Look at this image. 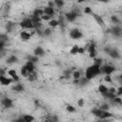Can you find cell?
Masks as SVG:
<instances>
[{
	"mask_svg": "<svg viewBox=\"0 0 122 122\" xmlns=\"http://www.w3.org/2000/svg\"><path fill=\"white\" fill-rule=\"evenodd\" d=\"M99 74H101L100 67H99V66H96V65H94V64H92V65L89 66V67L86 69L84 77L87 78L89 81H91L92 79L95 78V77H96L97 75H99Z\"/></svg>",
	"mask_w": 122,
	"mask_h": 122,
	"instance_id": "6da1fadb",
	"label": "cell"
},
{
	"mask_svg": "<svg viewBox=\"0 0 122 122\" xmlns=\"http://www.w3.org/2000/svg\"><path fill=\"white\" fill-rule=\"evenodd\" d=\"M116 71V68L113 65L111 64H106V65H102L100 67V71L101 73L105 74V75H111L112 72H114Z\"/></svg>",
	"mask_w": 122,
	"mask_h": 122,
	"instance_id": "7a4b0ae2",
	"label": "cell"
},
{
	"mask_svg": "<svg viewBox=\"0 0 122 122\" xmlns=\"http://www.w3.org/2000/svg\"><path fill=\"white\" fill-rule=\"evenodd\" d=\"M85 50L88 51L89 52V57L94 59L97 55V51H96V45L94 42H91L90 44L87 45V47L85 48Z\"/></svg>",
	"mask_w": 122,
	"mask_h": 122,
	"instance_id": "3957f363",
	"label": "cell"
},
{
	"mask_svg": "<svg viewBox=\"0 0 122 122\" xmlns=\"http://www.w3.org/2000/svg\"><path fill=\"white\" fill-rule=\"evenodd\" d=\"M19 26L21 29L23 30H30V29H33V25L31 23V20L30 17H26L24 19H22L19 23Z\"/></svg>",
	"mask_w": 122,
	"mask_h": 122,
	"instance_id": "277c9868",
	"label": "cell"
},
{
	"mask_svg": "<svg viewBox=\"0 0 122 122\" xmlns=\"http://www.w3.org/2000/svg\"><path fill=\"white\" fill-rule=\"evenodd\" d=\"M69 35H70L71 39H72V40H79V39H81L83 37L82 31L77 28L71 30L70 32H69Z\"/></svg>",
	"mask_w": 122,
	"mask_h": 122,
	"instance_id": "5b68a950",
	"label": "cell"
},
{
	"mask_svg": "<svg viewBox=\"0 0 122 122\" xmlns=\"http://www.w3.org/2000/svg\"><path fill=\"white\" fill-rule=\"evenodd\" d=\"M107 32L112 34L115 37H120L121 34H122V29H121L120 26H113V27L108 29L107 30Z\"/></svg>",
	"mask_w": 122,
	"mask_h": 122,
	"instance_id": "8992f818",
	"label": "cell"
},
{
	"mask_svg": "<svg viewBox=\"0 0 122 122\" xmlns=\"http://www.w3.org/2000/svg\"><path fill=\"white\" fill-rule=\"evenodd\" d=\"M0 102H1V105H2L5 109H10V108L13 107V101H12V99L10 98V97L5 96V97L1 98V101H0Z\"/></svg>",
	"mask_w": 122,
	"mask_h": 122,
	"instance_id": "52a82bcc",
	"label": "cell"
},
{
	"mask_svg": "<svg viewBox=\"0 0 122 122\" xmlns=\"http://www.w3.org/2000/svg\"><path fill=\"white\" fill-rule=\"evenodd\" d=\"M108 55H109L111 58L114 59V60H116V59H120V58H121V54H120L119 51H118L116 48H112L111 51H109Z\"/></svg>",
	"mask_w": 122,
	"mask_h": 122,
	"instance_id": "ba28073f",
	"label": "cell"
},
{
	"mask_svg": "<svg viewBox=\"0 0 122 122\" xmlns=\"http://www.w3.org/2000/svg\"><path fill=\"white\" fill-rule=\"evenodd\" d=\"M64 17H65V20L68 21V22H74L78 16H77L74 12H72V11L71 10V11H69V12H66V13L64 14Z\"/></svg>",
	"mask_w": 122,
	"mask_h": 122,
	"instance_id": "9c48e42d",
	"label": "cell"
},
{
	"mask_svg": "<svg viewBox=\"0 0 122 122\" xmlns=\"http://www.w3.org/2000/svg\"><path fill=\"white\" fill-rule=\"evenodd\" d=\"M12 82H13V80L11 78H10V77H7L5 75H1L0 76V84L2 86H9Z\"/></svg>",
	"mask_w": 122,
	"mask_h": 122,
	"instance_id": "30bf717a",
	"label": "cell"
},
{
	"mask_svg": "<svg viewBox=\"0 0 122 122\" xmlns=\"http://www.w3.org/2000/svg\"><path fill=\"white\" fill-rule=\"evenodd\" d=\"M45 51H44V49L42 48V47H40V46H37L34 50H33V55H35V56H37V57H43L44 55H45Z\"/></svg>",
	"mask_w": 122,
	"mask_h": 122,
	"instance_id": "8fae6325",
	"label": "cell"
},
{
	"mask_svg": "<svg viewBox=\"0 0 122 122\" xmlns=\"http://www.w3.org/2000/svg\"><path fill=\"white\" fill-rule=\"evenodd\" d=\"M11 90H12L14 92H23L25 91V87H24L23 84H21V83L18 82L17 84L13 85V86L11 87Z\"/></svg>",
	"mask_w": 122,
	"mask_h": 122,
	"instance_id": "7c38bea8",
	"label": "cell"
},
{
	"mask_svg": "<svg viewBox=\"0 0 122 122\" xmlns=\"http://www.w3.org/2000/svg\"><path fill=\"white\" fill-rule=\"evenodd\" d=\"M92 15L93 16L94 20L96 21V23H97L100 27H102V28H104V27H105V21L103 20V18H102L100 15H98V14H96V13H94V12H93Z\"/></svg>",
	"mask_w": 122,
	"mask_h": 122,
	"instance_id": "4fadbf2b",
	"label": "cell"
},
{
	"mask_svg": "<svg viewBox=\"0 0 122 122\" xmlns=\"http://www.w3.org/2000/svg\"><path fill=\"white\" fill-rule=\"evenodd\" d=\"M8 74L10 76V78H11L13 81H15V82H19L20 77L18 76V74H17V72H16L15 70H9V71H8Z\"/></svg>",
	"mask_w": 122,
	"mask_h": 122,
	"instance_id": "5bb4252c",
	"label": "cell"
},
{
	"mask_svg": "<svg viewBox=\"0 0 122 122\" xmlns=\"http://www.w3.org/2000/svg\"><path fill=\"white\" fill-rule=\"evenodd\" d=\"M24 67L26 68V70L28 71V72H29L30 74V73H32V72H34L35 64H33V63L30 62V61H27V62H26V64L24 65Z\"/></svg>",
	"mask_w": 122,
	"mask_h": 122,
	"instance_id": "9a60e30c",
	"label": "cell"
},
{
	"mask_svg": "<svg viewBox=\"0 0 122 122\" xmlns=\"http://www.w3.org/2000/svg\"><path fill=\"white\" fill-rule=\"evenodd\" d=\"M112 116H113V113H112L111 112H109V111H102V112H101V114H100V116H99V119H101V120H106V119L111 118V117H112Z\"/></svg>",
	"mask_w": 122,
	"mask_h": 122,
	"instance_id": "2e32d148",
	"label": "cell"
},
{
	"mask_svg": "<svg viewBox=\"0 0 122 122\" xmlns=\"http://www.w3.org/2000/svg\"><path fill=\"white\" fill-rule=\"evenodd\" d=\"M19 62V59H18V57L16 56V55H10L8 58H7V60H6V63L8 64V65H11V64H15V63H18Z\"/></svg>",
	"mask_w": 122,
	"mask_h": 122,
	"instance_id": "e0dca14e",
	"label": "cell"
},
{
	"mask_svg": "<svg viewBox=\"0 0 122 122\" xmlns=\"http://www.w3.org/2000/svg\"><path fill=\"white\" fill-rule=\"evenodd\" d=\"M43 10H44V14H46V15H49V16H53L54 14H55V10L53 9V8H50V7H45L44 9H43Z\"/></svg>",
	"mask_w": 122,
	"mask_h": 122,
	"instance_id": "ac0fdd59",
	"label": "cell"
},
{
	"mask_svg": "<svg viewBox=\"0 0 122 122\" xmlns=\"http://www.w3.org/2000/svg\"><path fill=\"white\" fill-rule=\"evenodd\" d=\"M14 28H15V23H14V22H12V21H8V22H7V24H6V26H5L6 31H7L8 33L11 32V31L13 30V29H14Z\"/></svg>",
	"mask_w": 122,
	"mask_h": 122,
	"instance_id": "d6986e66",
	"label": "cell"
},
{
	"mask_svg": "<svg viewBox=\"0 0 122 122\" xmlns=\"http://www.w3.org/2000/svg\"><path fill=\"white\" fill-rule=\"evenodd\" d=\"M30 37H31V34H30V32L26 31V30H22V31L20 32V38H21V40H23V41H28V40L30 39Z\"/></svg>",
	"mask_w": 122,
	"mask_h": 122,
	"instance_id": "ffe728a7",
	"label": "cell"
},
{
	"mask_svg": "<svg viewBox=\"0 0 122 122\" xmlns=\"http://www.w3.org/2000/svg\"><path fill=\"white\" fill-rule=\"evenodd\" d=\"M65 17H64V15H59V17H58V19H57V22H58V26H60V28H61V30H63L64 31V29H65V27H66V23H65Z\"/></svg>",
	"mask_w": 122,
	"mask_h": 122,
	"instance_id": "44dd1931",
	"label": "cell"
},
{
	"mask_svg": "<svg viewBox=\"0 0 122 122\" xmlns=\"http://www.w3.org/2000/svg\"><path fill=\"white\" fill-rule=\"evenodd\" d=\"M108 91H109V88H108L107 86H105L104 84H100V85L98 86V92H99V93H100L102 96H104V95L108 92Z\"/></svg>",
	"mask_w": 122,
	"mask_h": 122,
	"instance_id": "7402d4cb",
	"label": "cell"
},
{
	"mask_svg": "<svg viewBox=\"0 0 122 122\" xmlns=\"http://www.w3.org/2000/svg\"><path fill=\"white\" fill-rule=\"evenodd\" d=\"M32 15L41 17L42 15H44V10H43V9H41V8H35V9L33 10V11H32Z\"/></svg>",
	"mask_w": 122,
	"mask_h": 122,
	"instance_id": "603a6c76",
	"label": "cell"
},
{
	"mask_svg": "<svg viewBox=\"0 0 122 122\" xmlns=\"http://www.w3.org/2000/svg\"><path fill=\"white\" fill-rule=\"evenodd\" d=\"M27 61H30V62L35 64V63H37L39 61V57H37V56H35L33 54H29V55H27Z\"/></svg>",
	"mask_w": 122,
	"mask_h": 122,
	"instance_id": "cb8c5ba5",
	"label": "cell"
},
{
	"mask_svg": "<svg viewBox=\"0 0 122 122\" xmlns=\"http://www.w3.org/2000/svg\"><path fill=\"white\" fill-rule=\"evenodd\" d=\"M21 116L23 117V119H24L25 122H33V121L35 120L34 116L31 115V114H23V115H21Z\"/></svg>",
	"mask_w": 122,
	"mask_h": 122,
	"instance_id": "d4e9b609",
	"label": "cell"
},
{
	"mask_svg": "<svg viewBox=\"0 0 122 122\" xmlns=\"http://www.w3.org/2000/svg\"><path fill=\"white\" fill-rule=\"evenodd\" d=\"M111 21H112V23L114 24V26H120L121 21H120V19L117 17V15H112V16H111Z\"/></svg>",
	"mask_w": 122,
	"mask_h": 122,
	"instance_id": "484cf974",
	"label": "cell"
},
{
	"mask_svg": "<svg viewBox=\"0 0 122 122\" xmlns=\"http://www.w3.org/2000/svg\"><path fill=\"white\" fill-rule=\"evenodd\" d=\"M101 112H102V111L98 108V107H95V108H92V113L95 116V117H98L99 118V116H100V114H101Z\"/></svg>",
	"mask_w": 122,
	"mask_h": 122,
	"instance_id": "4316f807",
	"label": "cell"
},
{
	"mask_svg": "<svg viewBox=\"0 0 122 122\" xmlns=\"http://www.w3.org/2000/svg\"><path fill=\"white\" fill-rule=\"evenodd\" d=\"M71 69H67V70H64V71H63V75H62V78L69 79V78L71 77Z\"/></svg>",
	"mask_w": 122,
	"mask_h": 122,
	"instance_id": "83f0119b",
	"label": "cell"
},
{
	"mask_svg": "<svg viewBox=\"0 0 122 122\" xmlns=\"http://www.w3.org/2000/svg\"><path fill=\"white\" fill-rule=\"evenodd\" d=\"M89 80L87 79V78H85L84 76L83 77H80V79H79V85L78 86H80V87H84V86H87L88 84H89Z\"/></svg>",
	"mask_w": 122,
	"mask_h": 122,
	"instance_id": "f1b7e54d",
	"label": "cell"
},
{
	"mask_svg": "<svg viewBox=\"0 0 122 122\" xmlns=\"http://www.w3.org/2000/svg\"><path fill=\"white\" fill-rule=\"evenodd\" d=\"M78 49H79V46H78V45H73V46L71 47V51H70V53H71V55L77 54V53H78Z\"/></svg>",
	"mask_w": 122,
	"mask_h": 122,
	"instance_id": "f546056e",
	"label": "cell"
},
{
	"mask_svg": "<svg viewBox=\"0 0 122 122\" xmlns=\"http://www.w3.org/2000/svg\"><path fill=\"white\" fill-rule=\"evenodd\" d=\"M20 73H21V75H22L23 77H26V78H28V76L30 75V73L28 72V71L26 70V68H25L24 66H22V67H21V70H20Z\"/></svg>",
	"mask_w": 122,
	"mask_h": 122,
	"instance_id": "4dcf8cb0",
	"label": "cell"
},
{
	"mask_svg": "<svg viewBox=\"0 0 122 122\" xmlns=\"http://www.w3.org/2000/svg\"><path fill=\"white\" fill-rule=\"evenodd\" d=\"M102 63H103V59L101 58V57H95L94 59H93V64L94 65H96V66H99V67H101L102 66Z\"/></svg>",
	"mask_w": 122,
	"mask_h": 122,
	"instance_id": "1f68e13d",
	"label": "cell"
},
{
	"mask_svg": "<svg viewBox=\"0 0 122 122\" xmlns=\"http://www.w3.org/2000/svg\"><path fill=\"white\" fill-rule=\"evenodd\" d=\"M53 3H54V6L57 8H62L65 5V2L63 0H54Z\"/></svg>",
	"mask_w": 122,
	"mask_h": 122,
	"instance_id": "d6a6232c",
	"label": "cell"
},
{
	"mask_svg": "<svg viewBox=\"0 0 122 122\" xmlns=\"http://www.w3.org/2000/svg\"><path fill=\"white\" fill-rule=\"evenodd\" d=\"M49 26L50 27H51V28H55V27H58V22H57V20L56 19H51L50 21H49Z\"/></svg>",
	"mask_w": 122,
	"mask_h": 122,
	"instance_id": "836d02e7",
	"label": "cell"
},
{
	"mask_svg": "<svg viewBox=\"0 0 122 122\" xmlns=\"http://www.w3.org/2000/svg\"><path fill=\"white\" fill-rule=\"evenodd\" d=\"M66 111H67L68 112H75L76 109H75L74 106H72V105H71V104H68V105L66 106Z\"/></svg>",
	"mask_w": 122,
	"mask_h": 122,
	"instance_id": "e575fe53",
	"label": "cell"
},
{
	"mask_svg": "<svg viewBox=\"0 0 122 122\" xmlns=\"http://www.w3.org/2000/svg\"><path fill=\"white\" fill-rule=\"evenodd\" d=\"M71 11H72V12H74L77 16H80V15H81V10H80V8H79V7H76V6L72 7Z\"/></svg>",
	"mask_w": 122,
	"mask_h": 122,
	"instance_id": "d590c367",
	"label": "cell"
},
{
	"mask_svg": "<svg viewBox=\"0 0 122 122\" xmlns=\"http://www.w3.org/2000/svg\"><path fill=\"white\" fill-rule=\"evenodd\" d=\"M98 108H99L101 111H109L111 107H110V104H109V103H103V104H102L100 107H98Z\"/></svg>",
	"mask_w": 122,
	"mask_h": 122,
	"instance_id": "8d00e7d4",
	"label": "cell"
},
{
	"mask_svg": "<svg viewBox=\"0 0 122 122\" xmlns=\"http://www.w3.org/2000/svg\"><path fill=\"white\" fill-rule=\"evenodd\" d=\"M8 40H9V36L7 33H0V41L7 43Z\"/></svg>",
	"mask_w": 122,
	"mask_h": 122,
	"instance_id": "74e56055",
	"label": "cell"
},
{
	"mask_svg": "<svg viewBox=\"0 0 122 122\" xmlns=\"http://www.w3.org/2000/svg\"><path fill=\"white\" fill-rule=\"evenodd\" d=\"M71 75H72L73 79H79L81 77V72L79 71H73Z\"/></svg>",
	"mask_w": 122,
	"mask_h": 122,
	"instance_id": "f35d334b",
	"label": "cell"
},
{
	"mask_svg": "<svg viewBox=\"0 0 122 122\" xmlns=\"http://www.w3.org/2000/svg\"><path fill=\"white\" fill-rule=\"evenodd\" d=\"M5 48H6V43H5V42L0 41V54H4Z\"/></svg>",
	"mask_w": 122,
	"mask_h": 122,
	"instance_id": "ab89813d",
	"label": "cell"
},
{
	"mask_svg": "<svg viewBox=\"0 0 122 122\" xmlns=\"http://www.w3.org/2000/svg\"><path fill=\"white\" fill-rule=\"evenodd\" d=\"M51 29H45L44 30H43V36H50L51 34Z\"/></svg>",
	"mask_w": 122,
	"mask_h": 122,
	"instance_id": "60d3db41",
	"label": "cell"
},
{
	"mask_svg": "<svg viewBox=\"0 0 122 122\" xmlns=\"http://www.w3.org/2000/svg\"><path fill=\"white\" fill-rule=\"evenodd\" d=\"M84 13H86V14H92L93 11H92V10L91 7H85V9H84Z\"/></svg>",
	"mask_w": 122,
	"mask_h": 122,
	"instance_id": "b9f144b4",
	"label": "cell"
},
{
	"mask_svg": "<svg viewBox=\"0 0 122 122\" xmlns=\"http://www.w3.org/2000/svg\"><path fill=\"white\" fill-rule=\"evenodd\" d=\"M35 78H36L35 72H32V73H30V74L28 76V80H29V81H33V80H35Z\"/></svg>",
	"mask_w": 122,
	"mask_h": 122,
	"instance_id": "7bdbcfd3",
	"label": "cell"
},
{
	"mask_svg": "<svg viewBox=\"0 0 122 122\" xmlns=\"http://www.w3.org/2000/svg\"><path fill=\"white\" fill-rule=\"evenodd\" d=\"M104 81L107 82V83H112V76H111V75H105V76H104Z\"/></svg>",
	"mask_w": 122,
	"mask_h": 122,
	"instance_id": "ee69618b",
	"label": "cell"
},
{
	"mask_svg": "<svg viewBox=\"0 0 122 122\" xmlns=\"http://www.w3.org/2000/svg\"><path fill=\"white\" fill-rule=\"evenodd\" d=\"M41 20H43V21H50L51 19H52L51 18V16H49V15H46V14H44V15H42L41 17Z\"/></svg>",
	"mask_w": 122,
	"mask_h": 122,
	"instance_id": "f6af8a7d",
	"label": "cell"
},
{
	"mask_svg": "<svg viewBox=\"0 0 122 122\" xmlns=\"http://www.w3.org/2000/svg\"><path fill=\"white\" fill-rule=\"evenodd\" d=\"M84 104H85V100H84L83 98H79L78 101H77V105H78V107H83Z\"/></svg>",
	"mask_w": 122,
	"mask_h": 122,
	"instance_id": "bcb514c9",
	"label": "cell"
},
{
	"mask_svg": "<svg viewBox=\"0 0 122 122\" xmlns=\"http://www.w3.org/2000/svg\"><path fill=\"white\" fill-rule=\"evenodd\" d=\"M50 120L52 121V122H58L59 121V118H58V116L56 114H53V115L51 116V119Z\"/></svg>",
	"mask_w": 122,
	"mask_h": 122,
	"instance_id": "7dc6e473",
	"label": "cell"
},
{
	"mask_svg": "<svg viewBox=\"0 0 122 122\" xmlns=\"http://www.w3.org/2000/svg\"><path fill=\"white\" fill-rule=\"evenodd\" d=\"M122 94V87H118V89H116V92H115V95L116 96H121Z\"/></svg>",
	"mask_w": 122,
	"mask_h": 122,
	"instance_id": "c3c4849f",
	"label": "cell"
},
{
	"mask_svg": "<svg viewBox=\"0 0 122 122\" xmlns=\"http://www.w3.org/2000/svg\"><path fill=\"white\" fill-rule=\"evenodd\" d=\"M111 49H112V47H110V46H105L104 48H103V51H104V52L105 53H109V51H111Z\"/></svg>",
	"mask_w": 122,
	"mask_h": 122,
	"instance_id": "681fc988",
	"label": "cell"
},
{
	"mask_svg": "<svg viewBox=\"0 0 122 122\" xmlns=\"http://www.w3.org/2000/svg\"><path fill=\"white\" fill-rule=\"evenodd\" d=\"M85 51H86L85 48H83V47H80V46H79V49H78V53H77V54H83Z\"/></svg>",
	"mask_w": 122,
	"mask_h": 122,
	"instance_id": "f907efd6",
	"label": "cell"
},
{
	"mask_svg": "<svg viewBox=\"0 0 122 122\" xmlns=\"http://www.w3.org/2000/svg\"><path fill=\"white\" fill-rule=\"evenodd\" d=\"M12 122H25V121H24V119H23L22 116H19V117H17L16 119H13Z\"/></svg>",
	"mask_w": 122,
	"mask_h": 122,
	"instance_id": "816d5d0a",
	"label": "cell"
},
{
	"mask_svg": "<svg viewBox=\"0 0 122 122\" xmlns=\"http://www.w3.org/2000/svg\"><path fill=\"white\" fill-rule=\"evenodd\" d=\"M109 92H112V93H115L116 92V89L114 87H112V88H109Z\"/></svg>",
	"mask_w": 122,
	"mask_h": 122,
	"instance_id": "f5cc1de1",
	"label": "cell"
},
{
	"mask_svg": "<svg viewBox=\"0 0 122 122\" xmlns=\"http://www.w3.org/2000/svg\"><path fill=\"white\" fill-rule=\"evenodd\" d=\"M48 7L54 9V3H53V1H49V2H48Z\"/></svg>",
	"mask_w": 122,
	"mask_h": 122,
	"instance_id": "db71d44e",
	"label": "cell"
},
{
	"mask_svg": "<svg viewBox=\"0 0 122 122\" xmlns=\"http://www.w3.org/2000/svg\"><path fill=\"white\" fill-rule=\"evenodd\" d=\"M5 74H6V71H5V69L0 68V76H1V75H5Z\"/></svg>",
	"mask_w": 122,
	"mask_h": 122,
	"instance_id": "11a10c76",
	"label": "cell"
},
{
	"mask_svg": "<svg viewBox=\"0 0 122 122\" xmlns=\"http://www.w3.org/2000/svg\"><path fill=\"white\" fill-rule=\"evenodd\" d=\"M36 33H37L39 36H43V30H41L40 29H39V30H36Z\"/></svg>",
	"mask_w": 122,
	"mask_h": 122,
	"instance_id": "9f6ffc18",
	"label": "cell"
},
{
	"mask_svg": "<svg viewBox=\"0 0 122 122\" xmlns=\"http://www.w3.org/2000/svg\"><path fill=\"white\" fill-rule=\"evenodd\" d=\"M34 105H35V107H39L40 106V101L38 99H34Z\"/></svg>",
	"mask_w": 122,
	"mask_h": 122,
	"instance_id": "6f0895ef",
	"label": "cell"
},
{
	"mask_svg": "<svg viewBox=\"0 0 122 122\" xmlns=\"http://www.w3.org/2000/svg\"><path fill=\"white\" fill-rule=\"evenodd\" d=\"M79 79H80V78H79ZM79 79H73L72 84H73V85H79Z\"/></svg>",
	"mask_w": 122,
	"mask_h": 122,
	"instance_id": "680465c9",
	"label": "cell"
},
{
	"mask_svg": "<svg viewBox=\"0 0 122 122\" xmlns=\"http://www.w3.org/2000/svg\"><path fill=\"white\" fill-rule=\"evenodd\" d=\"M55 64H56L57 66H61V62H60V60L56 59V60H55Z\"/></svg>",
	"mask_w": 122,
	"mask_h": 122,
	"instance_id": "91938a15",
	"label": "cell"
},
{
	"mask_svg": "<svg viewBox=\"0 0 122 122\" xmlns=\"http://www.w3.org/2000/svg\"><path fill=\"white\" fill-rule=\"evenodd\" d=\"M95 122H104V120H101V119H98V120H96Z\"/></svg>",
	"mask_w": 122,
	"mask_h": 122,
	"instance_id": "94428289",
	"label": "cell"
},
{
	"mask_svg": "<svg viewBox=\"0 0 122 122\" xmlns=\"http://www.w3.org/2000/svg\"><path fill=\"white\" fill-rule=\"evenodd\" d=\"M43 122H52V121H51L50 119H46L45 121H43Z\"/></svg>",
	"mask_w": 122,
	"mask_h": 122,
	"instance_id": "6125c7cd",
	"label": "cell"
},
{
	"mask_svg": "<svg viewBox=\"0 0 122 122\" xmlns=\"http://www.w3.org/2000/svg\"><path fill=\"white\" fill-rule=\"evenodd\" d=\"M1 96H2V93H1V92H0V97H1Z\"/></svg>",
	"mask_w": 122,
	"mask_h": 122,
	"instance_id": "be15d7a7",
	"label": "cell"
},
{
	"mask_svg": "<svg viewBox=\"0 0 122 122\" xmlns=\"http://www.w3.org/2000/svg\"><path fill=\"white\" fill-rule=\"evenodd\" d=\"M104 122H108V121H106V120H104Z\"/></svg>",
	"mask_w": 122,
	"mask_h": 122,
	"instance_id": "e7e4bbea",
	"label": "cell"
}]
</instances>
